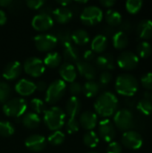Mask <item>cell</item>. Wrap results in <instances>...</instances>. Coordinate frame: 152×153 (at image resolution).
<instances>
[{"mask_svg": "<svg viewBox=\"0 0 152 153\" xmlns=\"http://www.w3.org/2000/svg\"><path fill=\"white\" fill-rule=\"evenodd\" d=\"M11 94L10 86L4 82H0V104H4Z\"/></svg>", "mask_w": 152, "mask_h": 153, "instance_id": "cell-40", "label": "cell"}, {"mask_svg": "<svg viewBox=\"0 0 152 153\" xmlns=\"http://www.w3.org/2000/svg\"><path fill=\"white\" fill-rule=\"evenodd\" d=\"M99 137L106 143H111L116 137V131L114 123L109 119L105 118L99 123Z\"/></svg>", "mask_w": 152, "mask_h": 153, "instance_id": "cell-11", "label": "cell"}, {"mask_svg": "<svg viewBox=\"0 0 152 153\" xmlns=\"http://www.w3.org/2000/svg\"><path fill=\"white\" fill-rule=\"evenodd\" d=\"M112 43H113V46L116 49H119V50L125 49L128 46V43H129L127 34H125V32L121 30L116 31L112 37Z\"/></svg>", "mask_w": 152, "mask_h": 153, "instance_id": "cell-29", "label": "cell"}, {"mask_svg": "<svg viewBox=\"0 0 152 153\" xmlns=\"http://www.w3.org/2000/svg\"><path fill=\"white\" fill-rule=\"evenodd\" d=\"M87 153H99V152H93V151H92V152H87Z\"/></svg>", "mask_w": 152, "mask_h": 153, "instance_id": "cell-57", "label": "cell"}, {"mask_svg": "<svg viewBox=\"0 0 152 153\" xmlns=\"http://www.w3.org/2000/svg\"><path fill=\"white\" fill-rule=\"evenodd\" d=\"M65 127H66V131L68 134H75L80 129L79 121L76 119V117H69V119L66 122Z\"/></svg>", "mask_w": 152, "mask_h": 153, "instance_id": "cell-41", "label": "cell"}, {"mask_svg": "<svg viewBox=\"0 0 152 153\" xmlns=\"http://www.w3.org/2000/svg\"><path fill=\"white\" fill-rule=\"evenodd\" d=\"M62 56L58 52H49L44 58L43 63L45 66L49 68H56L61 65Z\"/></svg>", "mask_w": 152, "mask_h": 153, "instance_id": "cell-31", "label": "cell"}, {"mask_svg": "<svg viewBox=\"0 0 152 153\" xmlns=\"http://www.w3.org/2000/svg\"><path fill=\"white\" fill-rule=\"evenodd\" d=\"M12 2V0H0V7H9Z\"/></svg>", "mask_w": 152, "mask_h": 153, "instance_id": "cell-55", "label": "cell"}, {"mask_svg": "<svg viewBox=\"0 0 152 153\" xmlns=\"http://www.w3.org/2000/svg\"><path fill=\"white\" fill-rule=\"evenodd\" d=\"M22 2H18V1H15V2H12L11 5L9 6V10L13 14H17L18 13H20L22 11Z\"/></svg>", "mask_w": 152, "mask_h": 153, "instance_id": "cell-47", "label": "cell"}, {"mask_svg": "<svg viewBox=\"0 0 152 153\" xmlns=\"http://www.w3.org/2000/svg\"><path fill=\"white\" fill-rule=\"evenodd\" d=\"M83 143L89 147V148H95L98 146L99 143V137L98 134L94 131H88L86 134H84L82 138Z\"/></svg>", "mask_w": 152, "mask_h": 153, "instance_id": "cell-32", "label": "cell"}, {"mask_svg": "<svg viewBox=\"0 0 152 153\" xmlns=\"http://www.w3.org/2000/svg\"><path fill=\"white\" fill-rule=\"evenodd\" d=\"M69 91L72 94V97H78L82 93V85L80 82H73L69 85Z\"/></svg>", "mask_w": 152, "mask_h": 153, "instance_id": "cell-43", "label": "cell"}, {"mask_svg": "<svg viewBox=\"0 0 152 153\" xmlns=\"http://www.w3.org/2000/svg\"><path fill=\"white\" fill-rule=\"evenodd\" d=\"M143 2L142 0H128L125 3V9L131 14H135L139 13L142 9Z\"/></svg>", "mask_w": 152, "mask_h": 153, "instance_id": "cell-37", "label": "cell"}, {"mask_svg": "<svg viewBox=\"0 0 152 153\" xmlns=\"http://www.w3.org/2000/svg\"><path fill=\"white\" fill-rule=\"evenodd\" d=\"M105 19H106L108 25L110 27H113V28L119 26L121 24V22H123L121 13L119 12H117L116 10H113V9L107 11V13L105 14Z\"/></svg>", "mask_w": 152, "mask_h": 153, "instance_id": "cell-30", "label": "cell"}, {"mask_svg": "<svg viewBox=\"0 0 152 153\" xmlns=\"http://www.w3.org/2000/svg\"><path fill=\"white\" fill-rule=\"evenodd\" d=\"M152 48L148 41H142L137 46V56L141 58H147L151 55Z\"/></svg>", "mask_w": 152, "mask_h": 153, "instance_id": "cell-34", "label": "cell"}, {"mask_svg": "<svg viewBox=\"0 0 152 153\" xmlns=\"http://www.w3.org/2000/svg\"><path fill=\"white\" fill-rule=\"evenodd\" d=\"M112 81V74L108 71H103L99 76V85L107 86Z\"/></svg>", "mask_w": 152, "mask_h": 153, "instance_id": "cell-44", "label": "cell"}, {"mask_svg": "<svg viewBox=\"0 0 152 153\" xmlns=\"http://www.w3.org/2000/svg\"><path fill=\"white\" fill-rule=\"evenodd\" d=\"M122 143L127 149L138 150L142 146L143 140L142 135L138 132L129 130L124 133L122 136Z\"/></svg>", "mask_w": 152, "mask_h": 153, "instance_id": "cell-12", "label": "cell"}, {"mask_svg": "<svg viewBox=\"0 0 152 153\" xmlns=\"http://www.w3.org/2000/svg\"><path fill=\"white\" fill-rule=\"evenodd\" d=\"M28 104L22 98H14L7 100L3 106V112L9 117H20L26 113Z\"/></svg>", "mask_w": 152, "mask_h": 153, "instance_id": "cell-4", "label": "cell"}, {"mask_svg": "<svg viewBox=\"0 0 152 153\" xmlns=\"http://www.w3.org/2000/svg\"><path fill=\"white\" fill-rule=\"evenodd\" d=\"M30 107L31 108V111L38 115L42 114L47 110L46 109V102L39 98L32 99L30 102Z\"/></svg>", "mask_w": 152, "mask_h": 153, "instance_id": "cell-35", "label": "cell"}, {"mask_svg": "<svg viewBox=\"0 0 152 153\" xmlns=\"http://www.w3.org/2000/svg\"><path fill=\"white\" fill-rule=\"evenodd\" d=\"M99 4L107 8H110L112 6H114L116 4V1L115 0H100Z\"/></svg>", "mask_w": 152, "mask_h": 153, "instance_id": "cell-52", "label": "cell"}, {"mask_svg": "<svg viewBox=\"0 0 152 153\" xmlns=\"http://www.w3.org/2000/svg\"><path fill=\"white\" fill-rule=\"evenodd\" d=\"M100 87L101 86L99 85V83L93 80L87 81L84 85H82V93L87 98H94L99 94Z\"/></svg>", "mask_w": 152, "mask_h": 153, "instance_id": "cell-27", "label": "cell"}, {"mask_svg": "<svg viewBox=\"0 0 152 153\" xmlns=\"http://www.w3.org/2000/svg\"><path fill=\"white\" fill-rule=\"evenodd\" d=\"M114 125L119 130L124 132L131 130L134 125V118L133 113L126 108H123L116 111L114 116Z\"/></svg>", "mask_w": 152, "mask_h": 153, "instance_id": "cell-7", "label": "cell"}, {"mask_svg": "<svg viewBox=\"0 0 152 153\" xmlns=\"http://www.w3.org/2000/svg\"><path fill=\"white\" fill-rule=\"evenodd\" d=\"M14 134L13 124L8 121H0V135L3 137H10Z\"/></svg>", "mask_w": 152, "mask_h": 153, "instance_id": "cell-39", "label": "cell"}, {"mask_svg": "<svg viewBox=\"0 0 152 153\" xmlns=\"http://www.w3.org/2000/svg\"><path fill=\"white\" fill-rule=\"evenodd\" d=\"M116 63L121 69L131 71L138 66L139 57L135 53L129 50H125L119 54Z\"/></svg>", "mask_w": 152, "mask_h": 153, "instance_id": "cell-10", "label": "cell"}, {"mask_svg": "<svg viewBox=\"0 0 152 153\" xmlns=\"http://www.w3.org/2000/svg\"><path fill=\"white\" fill-rule=\"evenodd\" d=\"M31 25L38 31H46L51 29L54 25V20L51 15L39 13L32 18Z\"/></svg>", "mask_w": 152, "mask_h": 153, "instance_id": "cell-13", "label": "cell"}, {"mask_svg": "<svg viewBox=\"0 0 152 153\" xmlns=\"http://www.w3.org/2000/svg\"><path fill=\"white\" fill-rule=\"evenodd\" d=\"M6 21H7V16H6V13L0 9V25H4L6 23Z\"/></svg>", "mask_w": 152, "mask_h": 153, "instance_id": "cell-53", "label": "cell"}, {"mask_svg": "<svg viewBox=\"0 0 152 153\" xmlns=\"http://www.w3.org/2000/svg\"><path fill=\"white\" fill-rule=\"evenodd\" d=\"M35 85H36V90L39 91H46L48 86L44 81H38L37 82H35Z\"/></svg>", "mask_w": 152, "mask_h": 153, "instance_id": "cell-50", "label": "cell"}, {"mask_svg": "<svg viewBox=\"0 0 152 153\" xmlns=\"http://www.w3.org/2000/svg\"><path fill=\"white\" fill-rule=\"evenodd\" d=\"M141 83L143 86V88H145L148 91H151L152 90V73L149 72L146 73L145 74H143L141 78Z\"/></svg>", "mask_w": 152, "mask_h": 153, "instance_id": "cell-42", "label": "cell"}, {"mask_svg": "<svg viewBox=\"0 0 152 153\" xmlns=\"http://www.w3.org/2000/svg\"><path fill=\"white\" fill-rule=\"evenodd\" d=\"M59 74L65 82L72 83L77 77V70L73 64L64 63L59 66Z\"/></svg>", "mask_w": 152, "mask_h": 153, "instance_id": "cell-17", "label": "cell"}, {"mask_svg": "<svg viewBox=\"0 0 152 153\" xmlns=\"http://www.w3.org/2000/svg\"><path fill=\"white\" fill-rule=\"evenodd\" d=\"M118 108V99L111 91H105L99 95L94 103L95 113L102 117L115 115Z\"/></svg>", "mask_w": 152, "mask_h": 153, "instance_id": "cell-1", "label": "cell"}, {"mask_svg": "<svg viewBox=\"0 0 152 153\" xmlns=\"http://www.w3.org/2000/svg\"><path fill=\"white\" fill-rule=\"evenodd\" d=\"M58 41L54 34L43 33L35 36L34 38V45L36 48L41 52H48L53 50Z\"/></svg>", "mask_w": 152, "mask_h": 153, "instance_id": "cell-9", "label": "cell"}, {"mask_svg": "<svg viewBox=\"0 0 152 153\" xmlns=\"http://www.w3.org/2000/svg\"><path fill=\"white\" fill-rule=\"evenodd\" d=\"M65 135L63 132H61L60 130L58 131H54L47 138V142L55 146L60 145L65 142Z\"/></svg>", "mask_w": 152, "mask_h": 153, "instance_id": "cell-38", "label": "cell"}, {"mask_svg": "<svg viewBox=\"0 0 152 153\" xmlns=\"http://www.w3.org/2000/svg\"><path fill=\"white\" fill-rule=\"evenodd\" d=\"M82 109V102L78 97H71L65 106L66 114L69 117H76Z\"/></svg>", "mask_w": 152, "mask_h": 153, "instance_id": "cell-25", "label": "cell"}, {"mask_svg": "<svg viewBox=\"0 0 152 153\" xmlns=\"http://www.w3.org/2000/svg\"><path fill=\"white\" fill-rule=\"evenodd\" d=\"M96 56H95V53L91 50V49H87L84 51L83 53V60L86 61V62H90V61H93L95 60Z\"/></svg>", "mask_w": 152, "mask_h": 153, "instance_id": "cell-49", "label": "cell"}, {"mask_svg": "<svg viewBox=\"0 0 152 153\" xmlns=\"http://www.w3.org/2000/svg\"><path fill=\"white\" fill-rule=\"evenodd\" d=\"M90 41V35L87 30L79 29L72 32V42L78 46H84Z\"/></svg>", "mask_w": 152, "mask_h": 153, "instance_id": "cell-28", "label": "cell"}, {"mask_svg": "<svg viewBox=\"0 0 152 153\" xmlns=\"http://www.w3.org/2000/svg\"><path fill=\"white\" fill-rule=\"evenodd\" d=\"M55 36H56L57 41L60 42V44L63 47L72 43V31L68 29L59 30Z\"/></svg>", "mask_w": 152, "mask_h": 153, "instance_id": "cell-33", "label": "cell"}, {"mask_svg": "<svg viewBox=\"0 0 152 153\" xmlns=\"http://www.w3.org/2000/svg\"><path fill=\"white\" fill-rule=\"evenodd\" d=\"M119 26H120V28H121V31L125 32V34H126L127 32L132 31V30H133V23H132L131 21H129V20L123 21Z\"/></svg>", "mask_w": 152, "mask_h": 153, "instance_id": "cell-48", "label": "cell"}, {"mask_svg": "<svg viewBox=\"0 0 152 153\" xmlns=\"http://www.w3.org/2000/svg\"><path fill=\"white\" fill-rule=\"evenodd\" d=\"M137 108L138 110L145 115V116H150L152 113V101L151 100H148V99H142L141 100L138 104H137Z\"/></svg>", "mask_w": 152, "mask_h": 153, "instance_id": "cell-36", "label": "cell"}, {"mask_svg": "<svg viewBox=\"0 0 152 153\" xmlns=\"http://www.w3.org/2000/svg\"><path fill=\"white\" fill-rule=\"evenodd\" d=\"M103 32H104V34H102V35H104L106 38H108V36H111V37H113V35H114L116 31H115V30H114V28H113V27L106 26V27H104Z\"/></svg>", "mask_w": 152, "mask_h": 153, "instance_id": "cell-51", "label": "cell"}, {"mask_svg": "<svg viewBox=\"0 0 152 153\" xmlns=\"http://www.w3.org/2000/svg\"><path fill=\"white\" fill-rule=\"evenodd\" d=\"M137 35L142 39L152 38V21L150 19L142 20L136 27Z\"/></svg>", "mask_w": 152, "mask_h": 153, "instance_id": "cell-23", "label": "cell"}, {"mask_svg": "<svg viewBox=\"0 0 152 153\" xmlns=\"http://www.w3.org/2000/svg\"><path fill=\"white\" fill-rule=\"evenodd\" d=\"M75 68L77 72H79V74L88 81L93 80L96 76V68L94 65L84 60H79L76 63Z\"/></svg>", "mask_w": 152, "mask_h": 153, "instance_id": "cell-19", "label": "cell"}, {"mask_svg": "<svg viewBox=\"0 0 152 153\" xmlns=\"http://www.w3.org/2000/svg\"><path fill=\"white\" fill-rule=\"evenodd\" d=\"M27 7L32 10H40V8L46 4L44 0H27L25 2Z\"/></svg>", "mask_w": 152, "mask_h": 153, "instance_id": "cell-45", "label": "cell"}, {"mask_svg": "<svg viewBox=\"0 0 152 153\" xmlns=\"http://www.w3.org/2000/svg\"><path fill=\"white\" fill-rule=\"evenodd\" d=\"M66 91V82L61 79L53 81L46 91L45 100L47 104L53 105L58 102L65 95Z\"/></svg>", "mask_w": 152, "mask_h": 153, "instance_id": "cell-5", "label": "cell"}, {"mask_svg": "<svg viewBox=\"0 0 152 153\" xmlns=\"http://www.w3.org/2000/svg\"><path fill=\"white\" fill-rule=\"evenodd\" d=\"M23 70L30 76L38 78V77H40L45 73L46 66L43 63V60H41L39 57L32 56V57L27 58L24 61Z\"/></svg>", "mask_w": 152, "mask_h": 153, "instance_id": "cell-8", "label": "cell"}, {"mask_svg": "<svg viewBox=\"0 0 152 153\" xmlns=\"http://www.w3.org/2000/svg\"><path fill=\"white\" fill-rule=\"evenodd\" d=\"M52 18L56 22H57L60 24H65L69 22L73 16V12L72 9L69 7H57L55 8L53 13H52Z\"/></svg>", "mask_w": 152, "mask_h": 153, "instance_id": "cell-20", "label": "cell"}, {"mask_svg": "<svg viewBox=\"0 0 152 153\" xmlns=\"http://www.w3.org/2000/svg\"><path fill=\"white\" fill-rule=\"evenodd\" d=\"M40 122L41 121H40L39 116L32 111L25 113L22 118V123L23 126L28 129H35L39 127V126L40 125Z\"/></svg>", "mask_w": 152, "mask_h": 153, "instance_id": "cell-24", "label": "cell"}, {"mask_svg": "<svg viewBox=\"0 0 152 153\" xmlns=\"http://www.w3.org/2000/svg\"><path fill=\"white\" fill-rule=\"evenodd\" d=\"M22 66L19 61H12L8 63L3 70L2 75L5 80L13 81L17 79L22 74Z\"/></svg>", "mask_w": 152, "mask_h": 153, "instance_id": "cell-15", "label": "cell"}, {"mask_svg": "<svg viewBox=\"0 0 152 153\" xmlns=\"http://www.w3.org/2000/svg\"><path fill=\"white\" fill-rule=\"evenodd\" d=\"M80 126L87 131H92L98 125V116L95 112L85 111L81 114L79 119Z\"/></svg>", "mask_w": 152, "mask_h": 153, "instance_id": "cell-16", "label": "cell"}, {"mask_svg": "<svg viewBox=\"0 0 152 153\" xmlns=\"http://www.w3.org/2000/svg\"><path fill=\"white\" fill-rule=\"evenodd\" d=\"M103 16V12L99 7L96 5H90L83 8L81 13L80 19L84 25L94 26L102 21Z\"/></svg>", "mask_w": 152, "mask_h": 153, "instance_id": "cell-6", "label": "cell"}, {"mask_svg": "<svg viewBox=\"0 0 152 153\" xmlns=\"http://www.w3.org/2000/svg\"><path fill=\"white\" fill-rule=\"evenodd\" d=\"M57 4L61 7H68V5L72 4L73 2L72 1H68V0H63V1H57Z\"/></svg>", "mask_w": 152, "mask_h": 153, "instance_id": "cell-54", "label": "cell"}, {"mask_svg": "<svg viewBox=\"0 0 152 153\" xmlns=\"http://www.w3.org/2000/svg\"><path fill=\"white\" fill-rule=\"evenodd\" d=\"M107 153H122V145L117 142H111L109 143Z\"/></svg>", "mask_w": 152, "mask_h": 153, "instance_id": "cell-46", "label": "cell"}, {"mask_svg": "<svg viewBox=\"0 0 152 153\" xmlns=\"http://www.w3.org/2000/svg\"><path fill=\"white\" fill-rule=\"evenodd\" d=\"M47 145V140L40 134H32L26 138L25 146L33 152H41Z\"/></svg>", "mask_w": 152, "mask_h": 153, "instance_id": "cell-14", "label": "cell"}, {"mask_svg": "<svg viewBox=\"0 0 152 153\" xmlns=\"http://www.w3.org/2000/svg\"><path fill=\"white\" fill-rule=\"evenodd\" d=\"M118 94L125 97H133L139 89V82L135 76L130 74H122L117 76L115 83Z\"/></svg>", "mask_w": 152, "mask_h": 153, "instance_id": "cell-2", "label": "cell"}, {"mask_svg": "<svg viewBox=\"0 0 152 153\" xmlns=\"http://www.w3.org/2000/svg\"><path fill=\"white\" fill-rule=\"evenodd\" d=\"M77 4H87L88 3V1L86 0V1H77L76 2Z\"/></svg>", "mask_w": 152, "mask_h": 153, "instance_id": "cell-56", "label": "cell"}, {"mask_svg": "<svg viewBox=\"0 0 152 153\" xmlns=\"http://www.w3.org/2000/svg\"><path fill=\"white\" fill-rule=\"evenodd\" d=\"M44 123L51 131H58L65 125V112L54 106L44 112Z\"/></svg>", "mask_w": 152, "mask_h": 153, "instance_id": "cell-3", "label": "cell"}, {"mask_svg": "<svg viewBox=\"0 0 152 153\" xmlns=\"http://www.w3.org/2000/svg\"><path fill=\"white\" fill-rule=\"evenodd\" d=\"M108 47V38H106L104 35L102 34H99L97 36H95L93 38V39L91 40V44H90V49L94 52V53H102L106 50Z\"/></svg>", "mask_w": 152, "mask_h": 153, "instance_id": "cell-26", "label": "cell"}, {"mask_svg": "<svg viewBox=\"0 0 152 153\" xmlns=\"http://www.w3.org/2000/svg\"><path fill=\"white\" fill-rule=\"evenodd\" d=\"M14 89H15V91L19 95L27 97L35 92L36 85H35V82H33L32 81H30L27 79H21L16 82Z\"/></svg>", "mask_w": 152, "mask_h": 153, "instance_id": "cell-18", "label": "cell"}, {"mask_svg": "<svg viewBox=\"0 0 152 153\" xmlns=\"http://www.w3.org/2000/svg\"><path fill=\"white\" fill-rule=\"evenodd\" d=\"M95 65L98 68L102 69L104 71L112 70L116 66V61L113 56V55L107 53L100 55L95 58Z\"/></svg>", "mask_w": 152, "mask_h": 153, "instance_id": "cell-21", "label": "cell"}, {"mask_svg": "<svg viewBox=\"0 0 152 153\" xmlns=\"http://www.w3.org/2000/svg\"><path fill=\"white\" fill-rule=\"evenodd\" d=\"M63 58L65 59V63L76 64L80 60V53L77 47L73 43L65 46L63 50Z\"/></svg>", "mask_w": 152, "mask_h": 153, "instance_id": "cell-22", "label": "cell"}]
</instances>
